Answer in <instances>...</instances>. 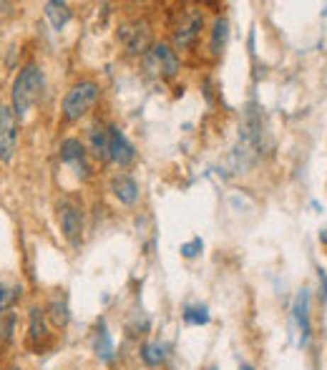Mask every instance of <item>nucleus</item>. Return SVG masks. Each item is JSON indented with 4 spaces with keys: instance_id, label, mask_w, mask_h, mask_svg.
I'll return each instance as SVG.
<instances>
[{
    "instance_id": "nucleus-15",
    "label": "nucleus",
    "mask_w": 327,
    "mask_h": 370,
    "mask_svg": "<svg viewBox=\"0 0 327 370\" xmlns=\"http://www.w3.org/2000/svg\"><path fill=\"white\" fill-rule=\"evenodd\" d=\"M227 40H229V21L227 18H216L214 28H211V53L214 55H222V50L227 48Z\"/></svg>"
},
{
    "instance_id": "nucleus-5",
    "label": "nucleus",
    "mask_w": 327,
    "mask_h": 370,
    "mask_svg": "<svg viewBox=\"0 0 327 370\" xmlns=\"http://www.w3.org/2000/svg\"><path fill=\"white\" fill-rule=\"evenodd\" d=\"M146 68L161 78H174L179 73V68H182V63H179V55L172 45L156 43L151 45V50L146 53Z\"/></svg>"
},
{
    "instance_id": "nucleus-2",
    "label": "nucleus",
    "mask_w": 327,
    "mask_h": 370,
    "mask_svg": "<svg viewBox=\"0 0 327 370\" xmlns=\"http://www.w3.org/2000/svg\"><path fill=\"white\" fill-rule=\"evenodd\" d=\"M101 96V86L96 81H78L76 86L68 89V94L63 96V106H61V116L66 124H76L89 114L96 106Z\"/></svg>"
},
{
    "instance_id": "nucleus-14",
    "label": "nucleus",
    "mask_w": 327,
    "mask_h": 370,
    "mask_svg": "<svg viewBox=\"0 0 327 370\" xmlns=\"http://www.w3.org/2000/svg\"><path fill=\"white\" fill-rule=\"evenodd\" d=\"M45 317L56 327H66L71 322V312H68V303L66 298H53L45 308Z\"/></svg>"
},
{
    "instance_id": "nucleus-4",
    "label": "nucleus",
    "mask_w": 327,
    "mask_h": 370,
    "mask_svg": "<svg viewBox=\"0 0 327 370\" xmlns=\"http://www.w3.org/2000/svg\"><path fill=\"white\" fill-rule=\"evenodd\" d=\"M58 224H61V232L68 242L81 244L86 222H84V210L73 199H61L58 202Z\"/></svg>"
},
{
    "instance_id": "nucleus-1",
    "label": "nucleus",
    "mask_w": 327,
    "mask_h": 370,
    "mask_svg": "<svg viewBox=\"0 0 327 370\" xmlns=\"http://www.w3.org/2000/svg\"><path fill=\"white\" fill-rule=\"evenodd\" d=\"M43 83H45L43 71H40L35 63H26V66L18 71L11 89V106L18 119H23L38 104L40 94H43Z\"/></svg>"
},
{
    "instance_id": "nucleus-12",
    "label": "nucleus",
    "mask_w": 327,
    "mask_h": 370,
    "mask_svg": "<svg viewBox=\"0 0 327 370\" xmlns=\"http://www.w3.org/2000/svg\"><path fill=\"white\" fill-rule=\"evenodd\" d=\"M292 310H294V320H297L299 332H302V345H305L307 337H310V295H307V290H302V293L297 295Z\"/></svg>"
},
{
    "instance_id": "nucleus-9",
    "label": "nucleus",
    "mask_w": 327,
    "mask_h": 370,
    "mask_svg": "<svg viewBox=\"0 0 327 370\" xmlns=\"http://www.w3.org/2000/svg\"><path fill=\"white\" fill-rule=\"evenodd\" d=\"M109 159H111L113 164L121 166V169L131 166L133 159H136V149H133V144L126 138V134L116 126L109 129Z\"/></svg>"
},
{
    "instance_id": "nucleus-22",
    "label": "nucleus",
    "mask_w": 327,
    "mask_h": 370,
    "mask_svg": "<svg viewBox=\"0 0 327 370\" xmlns=\"http://www.w3.org/2000/svg\"><path fill=\"white\" fill-rule=\"evenodd\" d=\"M320 239H322V242H327V229H325V232H320Z\"/></svg>"
},
{
    "instance_id": "nucleus-10",
    "label": "nucleus",
    "mask_w": 327,
    "mask_h": 370,
    "mask_svg": "<svg viewBox=\"0 0 327 370\" xmlns=\"http://www.w3.org/2000/svg\"><path fill=\"white\" fill-rule=\"evenodd\" d=\"M48 340V317H45V310L33 305L28 310V343L33 348H40V345Z\"/></svg>"
},
{
    "instance_id": "nucleus-17",
    "label": "nucleus",
    "mask_w": 327,
    "mask_h": 370,
    "mask_svg": "<svg viewBox=\"0 0 327 370\" xmlns=\"http://www.w3.org/2000/svg\"><path fill=\"white\" fill-rule=\"evenodd\" d=\"M45 16H48V21L53 23V28H56V31H61V28L66 26L68 21H71V8H68L66 3L50 0V3H45Z\"/></svg>"
},
{
    "instance_id": "nucleus-3",
    "label": "nucleus",
    "mask_w": 327,
    "mask_h": 370,
    "mask_svg": "<svg viewBox=\"0 0 327 370\" xmlns=\"http://www.w3.org/2000/svg\"><path fill=\"white\" fill-rule=\"evenodd\" d=\"M18 136H21V119L16 116L11 104H0V161L8 164L18 151Z\"/></svg>"
},
{
    "instance_id": "nucleus-18",
    "label": "nucleus",
    "mask_w": 327,
    "mask_h": 370,
    "mask_svg": "<svg viewBox=\"0 0 327 370\" xmlns=\"http://www.w3.org/2000/svg\"><path fill=\"white\" fill-rule=\"evenodd\" d=\"M94 350L96 355H99L104 363H109V360L113 358V343H111V335H109V330H106V325L101 322L99 330H96V337H94Z\"/></svg>"
},
{
    "instance_id": "nucleus-16",
    "label": "nucleus",
    "mask_w": 327,
    "mask_h": 370,
    "mask_svg": "<svg viewBox=\"0 0 327 370\" xmlns=\"http://www.w3.org/2000/svg\"><path fill=\"white\" fill-rule=\"evenodd\" d=\"M139 355H141V360H144V365L156 368V365H161L164 360H167V345L164 343H144L139 348Z\"/></svg>"
},
{
    "instance_id": "nucleus-23",
    "label": "nucleus",
    "mask_w": 327,
    "mask_h": 370,
    "mask_svg": "<svg viewBox=\"0 0 327 370\" xmlns=\"http://www.w3.org/2000/svg\"><path fill=\"white\" fill-rule=\"evenodd\" d=\"M3 370H21V368H3Z\"/></svg>"
},
{
    "instance_id": "nucleus-6",
    "label": "nucleus",
    "mask_w": 327,
    "mask_h": 370,
    "mask_svg": "<svg viewBox=\"0 0 327 370\" xmlns=\"http://www.w3.org/2000/svg\"><path fill=\"white\" fill-rule=\"evenodd\" d=\"M118 38L126 43V50L131 55H146L151 48V28L144 21L126 23L121 28V33H118Z\"/></svg>"
},
{
    "instance_id": "nucleus-20",
    "label": "nucleus",
    "mask_w": 327,
    "mask_h": 370,
    "mask_svg": "<svg viewBox=\"0 0 327 370\" xmlns=\"http://www.w3.org/2000/svg\"><path fill=\"white\" fill-rule=\"evenodd\" d=\"M21 288H8V285H0V315H6L8 310L16 305V300L21 298Z\"/></svg>"
},
{
    "instance_id": "nucleus-21",
    "label": "nucleus",
    "mask_w": 327,
    "mask_h": 370,
    "mask_svg": "<svg viewBox=\"0 0 327 370\" xmlns=\"http://www.w3.org/2000/svg\"><path fill=\"white\" fill-rule=\"evenodd\" d=\"M201 249H204V242H201L199 237H194V239H192V242L182 244V254H184V257H187V260H194V257L201 252Z\"/></svg>"
},
{
    "instance_id": "nucleus-7",
    "label": "nucleus",
    "mask_w": 327,
    "mask_h": 370,
    "mask_svg": "<svg viewBox=\"0 0 327 370\" xmlns=\"http://www.w3.org/2000/svg\"><path fill=\"white\" fill-rule=\"evenodd\" d=\"M201 28H204V16H201L199 11H194V8H189L187 13H184L182 23L177 26V31H174V45L177 48H189V45H194V40L199 38Z\"/></svg>"
},
{
    "instance_id": "nucleus-8",
    "label": "nucleus",
    "mask_w": 327,
    "mask_h": 370,
    "mask_svg": "<svg viewBox=\"0 0 327 370\" xmlns=\"http://www.w3.org/2000/svg\"><path fill=\"white\" fill-rule=\"evenodd\" d=\"M61 161L66 166H71L73 172L78 174V177H89V151H86V146L78 141V138H63L61 141Z\"/></svg>"
},
{
    "instance_id": "nucleus-19",
    "label": "nucleus",
    "mask_w": 327,
    "mask_h": 370,
    "mask_svg": "<svg viewBox=\"0 0 327 370\" xmlns=\"http://www.w3.org/2000/svg\"><path fill=\"white\" fill-rule=\"evenodd\" d=\"M209 320L211 315L206 305H189V308L184 310V322H187V325H206Z\"/></svg>"
},
{
    "instance_id": "nucleus-13",
    "label": "nucleus",
    "mask_w": 327,
    "mask_h": 370,
    "mask_svg": "<svg viewBox=\"0 0 327 370\" xmlns=\"http://www.w3.org/2000/svg\"><path fill=\"white\" fill-rule=\"evenodd\" d=\"M89 146H91V154L101 161H109V129L104 126H91L89 129Z\"/></svg>"
},
{
    "instance_id": "nucleus-11",
    "label": "nucleus",
    "mask_w": 327,
    "mask_h": 370,
    "mask_svg": "<svg viewBox=\"0 0 327 370\" xmlns=\"http://www.w3.org/2000/svg\"><path fill=\"white\" fill-rule=\"evenodd\" d=\"M111 192H113V197L126 207L136 205V202H139V194H141L136 179L128 177V174H116V177L111 179Z\"/></svg>"
},
{
    "instance_id": "nucleus-24",
    "label": "nucleus",
    "mask_w": 327,
    "mask_h": 370,
    "mask_svg": "<svg viewBox=\"0 0 327 370\" xmlns=\"http://www.w3.org/2000/svg\"><path fill=\"white\" fill-rule=\"evenodd\" d=\"M211 370H216V368H211Z\"/></svg>"
}]
</instances>
